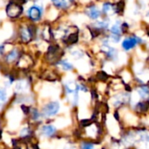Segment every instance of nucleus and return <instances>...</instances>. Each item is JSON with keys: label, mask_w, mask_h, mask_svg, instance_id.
<instances>
[{"label": "nucleus", "mask_w": 149, "mask_h": 149, "mask_svg": "<svg viewBox=\"0 0 149 149\" xmlns=\"http://www.w3.org/2000/svg\"><path fill=\"white\" fill-rule=\"evenodd\" d=\"M22 11H23V9H22L21 6H19V4H16L14 2L9 3V5L6 7V14L8 15V17H10L12 19L18 18L22 13Z\"/></svg>", "instance_id": "nucleus-1"}, {"label": "nucleus", "mask_w": 149, "mask_h": 149, "mask_svg": "<svg viewBox=\"0 0 149 149\" xmlns=\"http://www.w3.org/2000/svg\"><path fill=\"white\" fill-rule=\"evenodd\" d=\"M60 110V104L57 102H51L47 104L43 109V114L46 117L54 116Z\"/></svg>", "instance_id": "nucleus-2"}, {"label": "nucleus", "mask_w": 149, "mask_h": 149, "mask_svg": "<svg viewBox=\"0 0 149 149\" xmlns=\"http://www.w3.org/2000/svg\"><path fill=\"white\" fill-rule=\"evenodd\" d=\"M138 41H139V40L136 37H129L123 41L122 47L125 50H130L137 45Z\"/></svg>", "instance_id": "nucleus-3"}, {"label": "nucleus", "mask_w": 149, "mask_h": 149, "mask_svg": "<svg viewBox=\"0 0 149 149\" xmlns=\"http://www.w3.org/2000/svg\"><path fill=\"white\" fill-rule=\"evenodd\" d=\"M28 14H29L30 19L32 20H34V21L39 20L40 19V17H41V12L37 6L31 7L29 9V11H28Z\"/></svg>", "instance_id": "nucleus-4"}, {"label": "nucleus", "mask_w": 149, "mask_h": 149, "mask_svg": "<svg viewBox=\"0 0 149 149\" xmlns=\"http://www.w3.org/2000/svg\"><path fill=\"white\" fill-rule=\"evenodd\" d=\"M33 33L28 27H24L21 29V39L24 42H29L32 39Z\"/></svg>", "instance_id": "nucleus-5"}, {"label": "nucleus", "mask_w": 149, "mask_h": 149, "mask_svg": "<svg viewBox=\"0 0 149 149\" xmlns=\"http://www.w3.org/2000/svg\"><path fill=\"white\" fill-rule=\"evenodd\" d=\"M87 14L89 15L90 18L96 19H97V18L100 16V12L97 9V7L91 6V7H90V8L87 10Z\"/></svg>", "instance_id": "nucleus-6"}, {"label": "nucleus", "mask_w": 149, "mask_h": 149, "mask_svg": "<svg viewBox=\"0 0 149 149\" xmlns=\"http://www.w3.org/2000/svg\"><path fill=\"white\" fill-rule=\"evenodd\" d=\"M56 129L54 125H45L42 127V133L45 135V136H52L54 132H55Z\"/></svg>", "instance_id": "nucleus-7"}, {"label": "nucleus", "mask_w": 149, "mask_h": 149, "mask_svg": "<svg viewBox=\"0 0 149 149\" xmlns=\"http://www.w3.org/2000/svg\"><path fill=\"white\" fill-rule=\"evenodd\" d=\"M18 55H19L18 51H17V50H13V51L6 56V60H7V61L12 62V61H13L14 60H16V59L18 58Z\"/></svg>", "instance_id": "nucleus-8"}, {"label": "nucleus", "mask_w": 149, "mask_h": 149, "mask_svg": "<svg viewBox=\"0 0 149 149\" xmlns=\"http://www.w3.org/2000/svg\"><path fill=\"white\" fill-rule=\"evenodd\" d=\"M26 88H27V84H26V83L25 81H20V82H19V83L16 84V86H15V89H16L17 91H25Z\"/></svg>", "instance_id": "nucleus-9"}, {"label": "nucleus", "mask_w": 149, "mask_h": 149, "mask_svg": "<svg viewBox=\"0 0 149 149\" xmlns=\"http://www.w3.org/2000/svg\"><path fill=\"white\" fill-rule=\"evenodd\" d=\"M52 2L54 3V5L57 7H61V8H64L67 6L68 3L66 0H52Z\"/></svg>", "instance_id": "nucleus-10"}, {"label": "nucleus", "mask_w": 149, "mask_h": 149, "mask_svg": "<svg viewBox=\"0 0 149 149\" xmlns=\"http://www.w3.org/2000/svg\"><path fill=\"white\" fill-rule=\"evenodd\" d=\"M138 94L141 97H146L149 95V90L146 87H141L138 90Z\"/></svg>", "instance_id": "nucleus-11"}, {"label": "nucleus", "mask_w": 149, "mask_h": 149, "mask_svg": "<svg viewBox=\"0 0 149 149\" xmlns=\"http://www.w3.org/2000/svg\"><path fill=\"white\" fill-rule=\"evenodd\" d=\"M60 65H61V67L62 68V69H64V70H70V69H72V64L69 63V62L67 61H61V62H60Z\"/></svg>", "instance_id": "nucleus-12"}, {"label": "nucleus", "mask_w": 149, "mask_h": 149, "mask_svg": "<svg viewBox=\"0 0 149 149\" xmlns=\"http://www.w3.org/2000/svg\"><path fill=\"white\" fill-rule=\"evenodd\" d=\"M7 99V96H6V93L2 90L0 89V105H2L6 103Z\"/></svg>", "instance_id": "nucleus-13"}, {"label": "nucleus", "mask_w": 149, "mask_h": 149, "mask_svg": "<svg viewBox=\"0 0 149 149\" xmlns=\"http://www.w3.org/2000/svg\"><path fill=\"white\" fill-rule=\"evenodd\" d=\"M111 32H112V33L115 34V35H118V34L120 33V26H119L118 23H116L115 25L112 26V27H111Z\"/></svg>", "instance_id": "nucleus-14"}, {"label": "nucleus", "mask_w": 149, "mask_h": 149, "mask_svg": "<svg viewBox=\"0 0 149 149\" xmlns=\"http://www.w3.org/2000/svg\"><path fill=\"white\" fill-rule=\"evenodd\" d=\"M103 10H104V12L105 13H109L110 12H111L113 10V6L111 4H104V7H103Z\"/></svg>", "instance_id": "nucleus-15"}, {"label": "nucleus", "mask_w": 149, "mask_h": 149, "mask_svg": "<svg viewBox=\"0 0 149 149\" xmlns=\"http://www.w3.org/2000/svg\"><path fill=\"white\" fill-rule=\"evenodd\" d=\"M81 148L82 149H95L94 146L92 144H90V143H83Z\"/></svg>", "instance_id": "nucleus-16"}, {"label": "nucleus", "mask_w": 149, "mask_h": 149, "mask_svg": "<svg viewBox=\"0 0 149 149\" xmlns=\"http://www.w3.org/2000/svg\"><path fill=\"white\" fill-rule=\"evenodd\" d=\"M77 34H76V33L70 35V36H69V38H68L69 42H76V41H77Z\"/></svg>", "instance_id": "nucleus-17"}, {"label": "nucleus", "mask_w": 149, "mask_h": 149, "mask_svg": "<svg viewBox=\"0 0 149 149\" xmlns=\"http://www.w3.org/2000/svg\"><path fill=\"white\" fill-rule=\"evenodd\" d=\"M72 54L76 57V58H80V56H82L83 55V54H82V52H80V51H78V50H76L74 52H73L72 53Z\"/></svg>", "instance_id": "nucleus-18"}, {"label": "nucleus", "mask_w": 149, "mask_h": 149, "mask_svg": "<svg viewBox=\"0 0 149 149\" xmlns=\"http://www.w3.org/2000/svg\"><path fill=\"white\" fill-rule=\"evenodd\" d=\"M64 149H73V148L70 147V146H68V147H66V148H64Z\"/></svg>", "instance_id": "nucleus-19"}]
</instances>
